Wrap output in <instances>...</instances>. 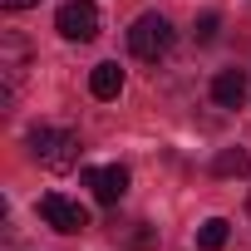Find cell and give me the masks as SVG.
Here are the masks:
<instances>
[{
    "label": "cell",
    "instance_id": "obj_1",
    "mask_svg": "<svg viewBox=\"0 0 251 251\" xmlns=\"http://www.w3.org/2000/svg\"><path fill=\"white\" fill-rule=\"evenodd\" d=\"M30 153H35V163H40V168H50V173H69V168L79 163L84 143H79V133H74V128L40 123V128H30Z\"/></svg>",
    "mask_w": 251,
    "mask_h": 251
},
{
    "label": "cell",
    "instance_id": "obj_2",
    "mask_svg": "<svg viewBox=\"0 0 251 251\" xmlns=\"http://www.w3.org/2000/svg\"><path fill=\"white\" fill-rule=\"evenodd\" d=\"M128 50H133L138 59L158 64V59L173 50V25H168V15H158V10L138 15V20H133V30H128Z\"/></svg>",
    "mask_w": 251,
    "mask_h": 251
},
{
    "label": "cell",
    "instance_id": "obj_3",
    "mask_svg": "<svg viewBox=\"0 0 251 251\" xmlns=\"http://www.w3.org/2000/svg\"><path fill=\"white\" fill-rule=\"evenodd\" d=\"M54 30L64 40H74V45H89L99 35V5L94 0H64L59 15H54Z\"/></svg>",
    "mask_w": 251,
    "mask_h": 251
},
{
    "label": "cell",
    "instance_id": "obj_4",
    "mask_svg": "<svg viewBox=\"0 0 251 251\" xmlns=\"http://www.w3.org/2000/svg\"><path fill=\"white\" fill-rule=\"evenodd\" d=\"M25 69H30V45H25V35L5 30V35H0V79H5V108H10L15 89L25 84Z\"/></svg>",
    "mask_w": 251,
    "mask_h": 251
},
{
    "label": "cell",
    "instance_id": "obj_5",
    "mask_svg": "<svg viewBox=\"0 0 251 251\" xmlns=\"http://www.w3.org/2000/svg\"><path fill=\"white\" fill-rule=\"evenodd\" d=\"M40 217H45V226H54V231H64V236H74V231L89 226V212H84L79 202L59 197V192H45V197H40Z\"/></svg>",
    "mask_w": 251,
    "mask_h": 251
},
{
    "label": "cell",
    "instance_id": "obj_6",
    "mask_svg": "<svg viewBox=\"0 0 251 251\" xmlns=\"http://www.w3.org/2000/svg\"><path fill=\"white\" fill-rule=\"evenodd\" d=\"M84 182L94 187V197L103 207H118L123 192H128V168L123 163H108V168H84Z\"/></svg>",
    "mask_w": 251,
    "mask_h": 251
},
{
    "label": "cell",
    "instance_id": "obj_7",
    "mask_svg": "<svg viewBox=\"0 0 251 251\" xmlns=\"http://www.w3.org/2000/svg\"><path fill=\"white\" fill-rule=\"evenodd\" d=\"M212 99H217V108H236L246 99V74L241 69H222L212 79Z\"/></svg>",
    "mask_w": 251,
    "mask_h": 251
},
{
    "label": "cell",
    "instance_id": "obj_8",
    "mask_svg": "<svg viewBox=\"0 0 251 251\" xmlns=\"http://www.w3.org/2000/svg\"><path fill=\"white\" fill-rule=\"evenodd\" d=\"M89 94H94V99H118V94H123V69H118V64H94Z\"/></svg>",
    "mask_w": 251,
    "mask_h": 251
},
{
    "label": "cell",
    "instance_id": "obj_9",
    "mask_svg": "<svg viewBox=\"0 0 251 251\" xmlns=\"http://www.w3.org/2000/svg\"><path fill=\"white\" fill-rule=\"evenodd\" d=\"M212 173H217V177H246V173H251V153H246V148H222V153L212 158Z\"/></svg>",
    "mask_w": 251,
    "mask_h": 251
},
{
    "label": "cell",
    "instance_id": "obj_10",
    "mask_svg": "<svg viewBox=\"0 0 251 251\" xmlns=\"http://www.w3.org/2000/svg\"><path fill=\"white\" fill-rule=\"evenodd\" d=\"M226 241H231V226H226L222 217H212V222L197 226V246H202V251H222Z\"/></svg>",
    "mask_w": 251,
    "mask_h": 251
},
{
    "label": "cell",
    "instance_id": "obj_11",
    "mask_svg": "<svg viewBox=\"0 0 251 251\" xmlns=\"http://www.w3.org/2000/svg\"><path fill=\"white\" fill-rule=\"evenodd\" d=\"M217 30H222V20L207 10V15L197 20V30H192V35H197V45H212V40H217Z\"/></svg>",
    "mask_w": 251,
    "mask_h": 251
},
{
    "label": "cell",
    "instance_id": "obj_12",
    "mask_svg": "<svg viewBox=\"0 0 251 251\" xmlns=\"http://www.w3.org/2000/svg\"><path fill=\"white\" fill-rule=\"evenodd\" d=\"M5 10H30V5H40V0H0Z\"/></svg>",
    "mask_w": 251,
    "mask_h": 251
},
{
    "label": "cell",
    "instance_id": "obj_13",
    "mask_svg": "<svg viewBox=\"0 0 251 251\" xmlns=\"http://www.w3.org/2000/svg\"><path fill=\"white\" fill-rule=\"evenodd\" d=\"M246 212H251V202H246Z\"/></svg>",
    "mask_w": 251,
    "mask_h": 251
}]
</instances>
